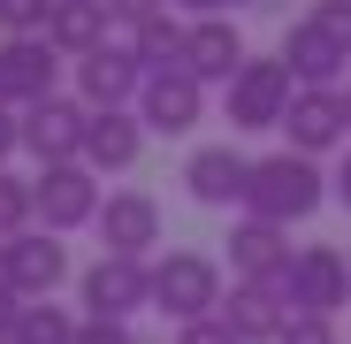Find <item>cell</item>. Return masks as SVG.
<instances>
[{"label": "cell", "mask_w": 351, "mask_h": 344, "mask_svg": "<svg viewBox=\"0 0 351 344\" xmlns=\"http://www.w3.org/2000/svg\"><path fill=\"white\" fill-rule=\"evenodd\" d=\"M328 192H336V184L321 176V161L298 153V146H282V153H260V161H252L245 214H260V222H306V214H321Z\"/></svg>", "instance_id": "cell-1"}, {"label": "cell", "mask_w": 351, "mask_h": 344, "mask_svg": "<svg viewBox=\"0 0 351 344\" xmlns=\"http://www.w3.org/2000/svg\"><path fill=\"white\" fill-rule=\"evenodd\" d=\"M290 100H298V77H290L282 54H252V62L221 84V115H229V130H282Z\"/></svg>", "instance_id": "cell-2"}, {"label": "cell", "mask_w": 351, "mask_h": 344, "mask_svg": "<svg viewBox=\"0 0 351 344\" xmlns=\"http://www.w3.org/2000/svg\"><path fill=\"white\" fill-rule=\"evenodd\" d=\"M153 306H160L176 329L221 314V260H214V253H160V260H153Z\"/></svg>", "instance_id": "cell-3"}, {"label": "cell", "mask_w": 351, "mask_h": 344, "mask_svg": "<svg viewBox=\"0 0 351 344\" xmlns=\"http://www.w3.org/2000/svg\"><path fill=\"white\" fill-rule=\"evenodd\" d=\"M77 299H84V314H99V321L145 314V306H153V260H138V253H99V260L77 275Z\"/></svg>", "instance_id": "cell-4"}, {"label": "cell", "mask_w": 351, "mask_h": 344, "mask_svg": "<svg viewBox=\"0 0 351 344\" xmlns=\"http://www.w3.org/2000/svg\"><path fill=\"white\" fill-rule=\"evenodd\" d=\"M62 62L69 54L53 46L46 31H31V38H0V107H38V100H53L62 92Z\"/></svg>", "instance_id": "cell-5"}, {"label": "cell", "mask_w": 351, "mask_h": 344, "mask_svg": "<svg viewBox=\"0 0 351 344\" xmlns=\"http://www.w3.org/2000/svg\"><path fill=\"white\" fill-rule=\"evenodd\" d=\"M99 207H107V192H99V168L92 161H53V168H38V222L46 229H92L99 222Z\"/></svg>", "instance_id": "cell-6"}, {"label": "cell", "mask_w": 351, "mask_h": 344, "mask_svg": "<svg viewBox=\"0 0 351 344\" xmlns=\"http://www.w3.org/2000/svg\"><path fill=\"white\" fill-rule=\"evenodd\" d=\"M0 283H8L16 299H53V291L69 283V245H62V229H23V238H8Z\"/></svg>", "instance_id": "cell-7"}, {"label": "cell", "mask_w": 351, "mask_h": 344, "mask_svg": "<svg viewBox=\"0 0 351 344\" xmlns=\"http://www.w3.org/2000/svg\"><path fill=\"white\" fill-rule=\"evenodd\" d=\"M138 115H145L153 138H191L206 123V84L191 69H153L145 92H138Z\"/></svg>", "instance_id": "cell-8"}, {"label": "cell", "mask_w": 351, "mask_h": 344, "mask_svg": "<svg viewBox=\"0 0 351 344\" xmlns=\"http://www.w3.org/2000/svg\"><path fill=\"white\" fill-rule=\"evenodd\" d=\"M84 138H92V107L84 100H38V107H23V146L38 153V168H53V161H84Z\"/></svg>", "instance_id": "cell-9"}, {"label": "cell", "mask_w": 351, "mask_h": 344, "mask_svg": "<svg viewBox=\"0 0 351 344\" xmlns=\"http://www.w3.org/2000/svg\"><path fill=\"white\" fill-rule=\"evenodd\" d=\"M145 62H138V46L130 38H107L99 54H84V62H77V100L84 107H130L138 92H145Z\"/></svg>", "instance_id": "cell-10"}, {"label": "cell", "mask_w": 351, "mask_h": 344, "mask_svg": "<svg viewBox=\"0 0 351 344\" xmlns=\"http://www.w3.org/2000/svg\"><path fill=\"white\" fill-rule=\"evenodd\" d=\"M290 268H298V253H290V222L245 214L237 229H229V275H237V283H290Z\"/></svg>", "instance_id": "cell-11"}, {"label": "cell", "mask_w": 351, "mask_h": 344, "mask_svg": "<svg viewBox=\"0 0 351 344\" xmlns=\"http://www.w3.org/2000/svg\"><path fill=\"white\" fill-rule=\"evenodd\" d=\"M282 130H290V146L298 153H328V146H343L351 138V107H343V84H298V100H290V115H282Z\"/></svg>", "instance_id": "cell-12"}, {"label": "cell", "mask_w": 351, "mask_h": 344, "mask_svg": "<svg viewBox=\"0 0 351 344\" xmlns=\"http://www.w3.org/2000/svg\"><path fill=\"white\" fill-rule=\"evenodd\" d=\"M245 62H252V54H245L237 16H191V31H184V62H176V69H191L199 84H229Z\"/></svg>", "instance_id": "cell-13"}, {"label": "cell", "mask_w": 351, "mask_h": 344, "mask_svg": "<svg viewBox=\"0 0 351 344\" xmlns=\"http://www.w3.org/2000/svg\"><path fill=\"white\" fill-rule=\"evenodd\" d=\"M282 291L298 314H336V306H351V260L336 245H298V268H290Z\"/></svg>", "instance_id": "cell-14"}, {"label": "cell", "mask_w": 351, "mask_h": 344, "mask_svg": "<svg viewBox=\"0 0 351 344\" xmlns=\"http://www.w3.org/2000/svg\"><path fill=\"white\" fill-rule=\"evenodd\" d=\"M92 229H99L107 253H138V260H145V253L160 245V199L138 192V184H123V192H107V207H99Z\"/></svg>", "instance_id": "cell-15"}, {"label": "cell", "mask_w": 351, "mask_h": 344, "mask_svg": "<svg viewBox=\"0 0 351 344\" xmlns=\"http://www.w3.org/2000/svg\"><path fill=\"white\" fill-rule=\"evenodd\" d=\"M184 192H191L199 207H245V192H252V161H245L237 146H199V153L184 161Z\"/></svg>", "instance_id": "cell-16"}, {"label": "cell", "mask_w": 351, "mask_h": 344, "mask_svg": "<svg viewBox=\"0 0 351 344\" xmlns=\"http://www.w3.org/2000/svg\"><path fill=\"white\" fill-rule=\"evenodd\" d=\"M290 314H298V306H290L282 283H237V291L221 299V321L237 329L245 344H275V336L290 329Z\"/></svg>", "instance_id": "cell-17"}, {"label": "cell", "mask_w": 351, "mask_h": 344, "mask_svg": "<svg viewBox=\"0 0 351 344\" xmlns=\"http://www.w3.org/2000/svg\"><path fill=\"white\" fill-rule=\"evenodd\" d=\"M114 31V0H53V16H46V38L69 54V62H84V54H99Z\"/></svg>", "instance_id": "cell-18"}, {"label": "cell", "mask_w": 351, "mask_h": 344, "mask_svg": "<svg viewBox=\"0 0 351 344\" xmlns=\"http://www.w3.org/2000/svg\"><path fill=\"white\" fill-rule=\"evenodd\" d=\"M282 62H290V77H298V84H343V62H351V54L306 16V23L282 31Z\"/></svg>", "instance_id": "cell-19"}, {"label": "cell", "mask_w": 351, "mask_h": 344, "mask_svg": "<svg viewBox=\"0 0 351 344\" xmlns=\"http://www.w3.org/2000/svg\"><path fill=\"white\" fill-rule=\"evenodd\" d=\"M138 153H145V115H130V107H92L84 161H92V168H130Z\"/></svg>", "instance_id": "cell-20"}, {"label": "cell", "mask_w": 351, "mask_h": 344, "mask_svg": "<svg viewBox=\"0 0 351 344\" xmlns=\"http://www.w3.org/2000/svg\"><path fill=\"white\" fill-rule=\"evenodd\" d=\"M184 31H191V23H176V8H160V16L130 23V46H138L145 69H176V62H184Z\"/></svg>", "instance_id": "cell-21"}, {"label": "cell", "mask_w": 351, "mask_h": 344, "mask_svg": "<svg viewBox=\"0 0 351 344\" xmlns=\"http://www.w3.org/2000/svg\"><path fill=\"white\" fill-rule=\"evenodd\" d=\"M16 321H23V336H31V344H77V329H84L69 306H53V299H23V306H16Z\"/></svg>", "instance_id": "cell-22"}, {"label": "cell", "mask_w": 351, "mask_h": 344, "mask_svg": "<svg viewBox=\"0 0 351 344\" xmlns=\"http://www.w3.org/2000/svg\"><path fill=\"white\" fill-rule=\"evenodd\" d=\"M31 222H38V184H23V176L0 168V238H23Z\"/></svg>", "instance_id": "cell-23"}, {"label": "cell", "mask_w": 351, "mask_h": 344, "mask_svg": "<svg viewBox=\"0 0 351 344\" xmlns=\"http://www.w3.org/2000/svg\"><path fill=\"white\" fill-rule=\"evenodd\" d=\"M46 16H53V0H0V38H31L46 31Z\"/></svg>", "instance_id": "cell-24"}, {"label": "cell", "mask_w": 351, "mask_h": 344, "mask_svg": "<svg viewBox=\"0 0 351 344\" xmlns=\"http://www.w3.org/2000/svg\"><path fill=\"white\" fill-rule=\"evenodd\" d=\"M275 344H336V314H290V329Z\"/></svg>", "instance_id": "cell-25"}, {"label": "cell", "mask_w": 351, "mask_h": 344, "mask_svg": "<svg viewBox=\"0 0 351 344\" xmlns=\"http://www.w3.org/2000/svg\"><path fill=\"white\" fill-rule=\"evenodd\" d=\"M313 23H321L343 54H351V0H313Z\"/></svg>", "instance_id": "cell-26"}, {"label": "cell", "mask_w": 351, "mask_h": 344, "mask_svg": "<svg viewBox=\"0 0 351 344\" xmlns=\"http://www.w3.org/2000/svg\"><path fill=\"white\" fill-rule=\"evenodd\" d=\"M176 344H245V336L229 329L221 314H206V321H184V329H176Z\"/></svg>", "instance_id": "cell-27"}, {"label": "cell", "mask_w": 351, "mask_h": 344, "mask_svg": "<svg viewBox=\"0 0 351 344\" xmlns=\"http://www.w3.org/2000/svg\"><path fill=\"white\" fill-rule=\"evenodd\" d=\"M77 344H138V336H130V321H99V314H84Z\"/></svg>", "instance_id": "cell-28"}, {"label": "cell", "mask_w": 351, "mask_h": 344, "mask_svg": "<svg viewBox=\"0 0 351 344\" xmlns=\"http://www.w3.org/2000/svg\"><path fill=\"white\" fill-rule=\"evenodd\" d=\"M160 8H176V0H114V23H145V16H160Z\"/></svg>", "instance_id": "cell-29"}, {"label": "cell", "mask_w": 351, "mask_h": 344, "mask_svg": "<svg viewBox=\"0 0 351 344\" xmlns=\"http://www.w3.org/2000/svg\"><path fill=\"white\" fill-rule=\"evenodd\" d=\"M16 146H23V115H16V107H0V168H8Z\"/></svg>", "instance_id": "cell-30"}, {"label": "cell", "mask_w": 351, "mask_h": 344, "mask_svg": "<svg viewBox=\"0 0 351 344\" xmlns=\"http://www.w3.org/2000/svg\"><path fill=\"white\" fill-rule=\"evenodd\" d=\"M176 8H191V16H237V8H260V0H176Z\"/></svg>", "instance_id": "cell-31"}, {"label": "cell", "mask_w": 351, "mask_h": 344, "mask_svg": "<svg viewBox=\"0 0 351 344\" xmlns=\"http://www.w3.org/2000/svg\"><path fill=\"white\" fill-rule=\"evenodd\" d=\"M328 184H336V199L351 207V153H343V168H336V176H328Z\"/></svg>", "instance_id": "cell-32"}, {"label": "cell", "mask_w": 351, "mask_h": 344, "mask_svg": "<svg viewBox=\"0 0 351 344\" xmlns=\"http://www.w3.org/2000/svg\"><path fill=\"white\" fill-rule=\"evenodd\" d=\"M0 344H31V336H23V321H16V314H8V321H0Z\"/></svg>", "instance_id": "cell-33"}, {"label": "cell", "mask_w": 351, "mask_h": 344, "mask_svg": "<svg viewBox=\"0 0 351 344\" xmlns=\"http://www.w3.org/2000/svg\"><path fill=\"white\" fill-rule=\"evenodd\" d=\"M16 306H23V299H16V291H8V283H0V321H8V314H16Z\"/></svg>", "instance_id": "cell-34"}, {"label": "cell", "mask_w": 351, "mask_h": 344, "mask_svg": "<svg viewBox=\"0 0 351 344\" xmlns=\"http://www.w3.org/2000/svg\"><path fill=\"white\" fill-rule=\"evenodd\" d=\"M0 260H8V238H0Z\"/></svg>", "instance_id": "cell-35"}, {"label": "cell", "mask_w": 351, "mask_h": 344, "mask_svg": "<svg viewBox=\"0 0 351 344\" xmlns=\"http://www.w3.org/2000/svg\"><path fill=\"white\" fill-rule=\"evenodd\" d=\"M343 107H351V84H343Z\"/></svg>", "instance_id": "cell-36"}]
</instances>
